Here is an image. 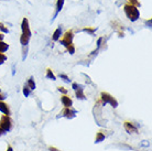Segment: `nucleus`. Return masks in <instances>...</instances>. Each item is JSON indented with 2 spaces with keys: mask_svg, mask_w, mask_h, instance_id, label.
Instances as JSON below:
<instances>
[{
  "mask_svg": "<svg viewBox=\"0 0 152 151\" xmlns=\"http://www.w3.org/2000/svg\"><path fill=\"white\" fill-rule=\"evenodd\" d=\"M124 11H125L126 15L128 17V19L131 20V21H137L140 17V12H139V9L136 6H132V4H125L124 7Z\"/></svg>",
  "mask_w": 152,
  "mask_h": 151,
  "instance_id": "nucleus-1",
  "label": "nucleus"
},
{
  "mask_svg": "<svg viewBox=\"0 0 152 151\" xmlns=\"http://www.w3.org/2000/svg\"><path fill=\"white\" fill-rule=\"evenodd\" d=\"M100 100L103 102L104 105H106V104H110L114 108L118 107V102L117 99L115 98L114 96H111L110 94H108V93H105V92H102L100 93Z\"/></svg>",
  "mask_w": 152,
  "mask_h": 151,
  "instance_id": "nucleus-2",
  "label": "nucleus"
},
{
  "mask_svg": "<svg viewBox=\"0 0 152 151\" xmlns=\"http://www.w3.org/2000/svg\"><path fill=\"white\" fill-rule=\"evenodd\" d=\"M0 128L2 129L4 132L10 131L12 129V120L10 116L8 115H4L2 117L0 118Z\"/></svg>",
  "mask_w": 152,
  "mask_h": 151,
  "instance_id": "nucleus-3",
  "label": "nucleus"
},
{
  "mask_svg": "<svg viewBox=\"0 0 152 151\" xmlns=\"http://www.w3.org/2000/svg\"><path fill=\"white\" fill-rule=\"evenodd\" d=\"M73 39H74V33H73L72 30H69L65 32V34L60 39V42H61V44L65 48H67L69 44H72L73 43Z\"/></svg>",
  "mask_w": 152,
  "mask_h": 151,
  "instance_id": "nucleus-4",
  "label": "nucleus"
},
{
  "mask_svg": "<svg viewBox=\"0 0 152 151\" xmlns=\"http://www.w3.org/2000/svg\"><path fill=\"white\" fill-rule=\"evenodd\" d=\"M60 115L63 117L69 118V119H72L76 116V110L73 109L72 107H64V109L60 113Z\"/></svg>",
  "mask_w": 152,
  "mask_h": 151,
  "instance_id": "nucleus-5",
  "label": "nucleus"
},
{
  "mask_svg": "<svg viewBox=\"0 0 152 151\" xmlns=\"http://www.w3.org/2000/svg\"><path fill=\"white\" fill-rule=\"evenodd\" d=\"M21 30H22V34L24 35H28V37H31V30L30 26H29V20L27 18H23L22 23H21Z\"/></svg>",
  "mask_w": 152,
  "mask_h": 151,
  "instance_id": "nucleus-6",
  "label": "nucleus"
},
{
  "mask_svg": "<svg viewBox=\"0 0 152 151\" xmlns=\"http://www.w3.org/2000/svg\"><path fill=\"white\" fill-rule=\"evenodd\" d=\"M124 127H125L126 131L128 132V133H138V128L130 121H125Z\"/></svg>",
  "mask_w": 152,
  "mask_h": 151,
  "instance_id": "nucleus-7",
  "label": "nucleus"
},
{
  "mask_svg": "<svg viewBox=\"0 0 152 151\" xmlns=\"http://www.w3.org/2000/svg\"><path fill=\"white\" fill-rule=\"evenodd\" d=\"M61 103L63 104L64 107H72V105H73V100L69 98V96H66V95H64V96L61 97Z\"/></svg>",
  "mask_w": 152,
  "mask_h": 151,
  "instance_id": "nucleus-8",
  "label": "nucleus"
},
{
  "mask_svg": "<svg viewBox=\"0 0 152 151\" xmlns=\"http://www.w3.org/2000/svg\"><path fill=\"white\" fill-rule=\"evenodd\" d=\"M0 111L1 113H4V115H8V116H10V108H9V106L6 104V103H4V100L1 102L0 100Z\"/></svg>",
  "mask_w": 152,
  "mask_h": 151,
  "instance_id": "nucleus-9",
  "label": "nucleus"
},
{
  "mask_svg": "<svg viewBox=\"0 0 152 151\" xmlns=\"http://www.w3.org/2000/svg\"><path fill=\"white\" fill-rule=\"evenodd\" d=\"M61 35H62V29H61V28H57L56 30L54 31L53 35H52L53 41H58V40L61 39Z\"/></svg>",
  "mask_w": 152,
  "mask_h": 151,
  "instance_id": "nucleus-10",
  "label": "nucleus"
},
{
  "mask_svg": "<svg viewBox=\"0 0 152 151\" xmlns=\"http://www.w3.org/2000/svg\"><path fill=\"white\" fill-rule=\"evenodd\" d=\"M63 6H64V0H57V2H56V11H55L54 18H55V17H56V15H58L60 12H61Z\"/></svg>",
  "mask_w": 152,
  "mask_h": 151,
  "instance_id": "nucleus-11",
  "label": "nucleus"
},
{
  "mask_svg": "<svg viewBox=\"0 0 152 151\" xmlns=\"http://www.w3.org/2000/svg\"><path fill=\"white\" fill-rule=\"evenodd\" d=\"M30 38L31 37H28V35H24V34H21V38H20V42L22 46H27L30 42Z\"/></svg>",
  "mask_w": 152,
  "mask_h": 151,
  "instance_id": "nucleus-12",
  "label": "nucleus"
},
{
  "mask_svg": "<svg viewBox=\"0 0 152 151\" xmlns=\"http://www.w3.org/2000/svg\"><path fill=\"white\" fill-rule=\"evenodd\" d=\"M76 97H77V98H80V99L86 98V96H85V94H84L83 88H77V89H76Z\"/></svg>",
  "mask_w": 152,
  "mask_h": 151,
  "instance_id": "nucleus-13",
  "label": "nucleus"
},
{
  "mask_svg": "<svg viewBox=\"0 0 152 151\" xmlns=\"http://www.w3.org/2000/svg\"><path fill=\"white\" fill-rule=\"evenodd\" d=\"M105 139V135H104L103 132H97V135H96V138H95V144H99V142H102L103 140Z\"/></svg>",
  "mask_w": 152,
  "mask_h": 151,
  "instance_id": "nucleus-14",
  "label": "nucleus"
},
{
  "mask_svg": "<svg viewBox=\"0 0 152 151\" xmlns=\"http://www.w3.org/2000/svg\"><path fill=\"white\" fill-rule=\"evenodd\" d=\"M8 49H9V45H8L7 43L4 41H0V52L4 53L6 51H8Z\"/></svg>",
  "mask_w": 152,
  "mask_h": 151,
  "instance_id": "nucleus-15",
  "label": "nucleus"
},
{
  "mask_svg": "<svg viewBox=\"0 0 152 151\" xmlns=\"http://www.w3.org/2000/svg\"><path fill=\"white\" fill-rule=\"evenodd\" d=\"M46 77L49 79H52V81H55V79H56V77H55V75L53 74L51 68H48V70H46Z\"/></svg>",
  "mask_w": 152,
  "mask_h": 151,
  "instance_id": "nucleus-16",
  "label": "nucleus"
},
{
  "mask_svg": "<svg viewBox=\"0 0 152 151\" xmlns=\"http://www.w3.org/2000/svg\"><path fill=\"white\" fill-rule=\"evenodd\" d=\"M27 85H28L29 87H30L31 91H33V89H35V83H34V81H33V77H30V78L28 79Z\"/></svg>",
  "mask_w": 152,
  "mask_h": 151,
  "instance_id": "nucleus-17",
  "label": "nucleus"
},
{
  "mask_svg": "<svg viewBox=\"0 0 152 151\" xmlns=\"http://www.w3.org/2000/svg\"><path fill=\"white\" fill-rule=\"evenodd\" d=\"M30 93H31L30 87H29L27 84H26V85H24V87H23V95H24L26 97H28V96L30 95Z\"/></svg>",
  "mask_w": 152,
  "mask_h": 151,
  "instance_id": "nucleus-18",
  "label": "nucleus"
},
{
  "mask_svg": "<svg viewBox=\"0 0 152 151\" xmlns=\"http://www.w3.org/2000/svg\"><path fill=\"white\" fill-rule=\"evenodd\" d=\"M83 31H84V32H87V33H89L91 35H93V34H94V32L96 31V29H95V28H85Z\"/></svg>",
  "mask_w": 152,
  "mask_h": 151,
  "instance_id": "nucleus-19",
  "label": "nucleus"
},
{
  "mask_svg": "<svg viewBox=\"0 0 152 151\" xmlns=\"http://www.w3.org/2000/svg\"><path fill=\"white\" fill-rule=\"evenodd\" d=\"M66 50L69 52V54H74V53H75V48H74V45H73V43L72 44H69V45L66 48Z\"/></svg>",
  "mask_w": 152,
  "mask_h": 151,
  "instance_id": "nucleus-20",
  "label": "nucleus"
},
{
  "mask_svg": "<svg viewBox=\"0 0 152 151\" xmlns=\"http://www.w3.org/2000/svg\"><path fill=\"white\" fill-rule=\"evenodd\" d=\"M6 61H7V56L4 55V53L0 52V64H4Z\"/></svg>",
  "mask_w": 152,
  "mask_h": 151,
  "instance_id": "nucleus-21",
  "label": "nucleus"
},
{
  "mask_svg": "<svg viewBox=\"0 0 152 151\" xmlns=\"http://www.w3.org/2000/svg\"><path fill=\"white\" fill-rule=\"evenodd\" d=\"M129 4H132V6H136V7H140V2L138 0H129Z\"/></svg>",
  "mask_w": 152,
  "mask_h": 151,
  "instance_id": "nucleus-22",
  "label": "nucleus"
},
{
  "mask_svg": "<svg viewBox=\"0 0 152 151\" xmlns=\"http://www.w3.org/2000/svg\"><path fill=\"white\" fill-rule=\"evenodd\" d=\"M0 31H2L4 33H8V32H9V30H8V28H6V26H4L1 22H0Z\"/></svg>",
  "mask_w": 152,
  "mask_h": 151,
  "instance_id": "nucleus-23",
  "label": "nucleus"
},
{
  "mask_svg": "<svg viewBox=\"0 0 152 151\" xmlns=\"http://www.w3.org/2000/svg\"><path fill=\"white\" fill-rule=\"evenodd\" d=\"M60 77L61 78H63V81H65V82H69V78L67 75H64V74H60Z\"/></svg>",
  "mask_w": 152,
  "mask_h": 151,
  "instance_id": "nucleus-24",
  "label": "nucleus"
},
{
  "mask_svg": "<svg viewBox=\"0 0 152 151\" xmlns=\"http://www.w3.org/2000/svg\"><path fill=\"white\" fill-rule=\"evenodd\" d=\"M57 89L61 92V93H63V94H67V89H65L64 87H57Z\"/></svg>",
  "mask_w": 152,
  "mask_h": 151,
  "instance_id": "nucleus-25",
  "label": "nucleus"
},
{
  "mask_svg": "<svg viewBox=\"0 0 152 151\" xmlns=\"http://www.w3.org/2000/svg\"><path fill=\"white\" fill-rule=\"evenodd\" d=\"M72 87H73V88H74V89H75V91H76V89H77V88H80V87H78V84H77V83H73Z\"/></svg>",
  "mask_w": 152,
  "mask_h": 151,
  "instance_id": "nucleus-26",
  "label": "nucleus"
},
{
  "mask_svg": "<svg viewBox=\"0 0 152 151\" xmlns=\"http://www.w3.org/2000/svg\"><path fill=\"white\" fill-rule=\"evenodd\" d=\"M4 98H6V96H4V95H2V94H0V100L2 102V100H4Z\"/></svg>",
  "mask_w": 152,
  "mask_h": 151,
  "instance_id": "nucleus-27",
  "label": "nucleus"
},
{
  "mask_svg": "<svg viewBox=\"0 0 152 151\" xmlns=\"http://www.w3.org/2000/svg\"><path fill=\"white\" fill-rule=\"evenodd\" d=\"M50 151H58L56 149V148H54V147H50Z\"/></svg>",
  "mask_w": 152,
  "mask_h": 151,
  "instance_id": "nucleus-28",
  "label": "nucleus"
},
{
  "mask_svg": "<svg viewBox=\"0 0 152 151\" xmlns=\"http://www.w3.org/2000/svg\"><path fill=\"white\" fill-rule=\"evenodd\" d=\"M7 151H13V150H12V147H11V146H8Z\"/></svg>",
  "mask_w": 152,
  "mask_h": 151,
  "instance_id": "nucleus-29",
  "label": "nucleus"
},
{
  "mask_svg": "<svg viewBox=\"0 0 152 151\" xmlns=\"http://www.w3.org/2000/svg\"><path fill=\"white\" fill-rule=\"evenodd\" d=\"M4 133V130H2L1 128H0V136H2Z\"/></svg>",
  "mask_w": 152,
  "mask_h": 151,
  "instance_id": "nucleus-30",
  "label": "nucleus"
},
{
  "mask_svg": "<svg viewBox=\"0 0 152 151\" xmlns=\"http://www.w3.org/2000/svg\"><path fill=\"white\" fill-rule=\"evenodd\" d=\"M4 34H0V41H2V40H4Z\"/></svg>",
  "mask_w": 152,
  "mask_h": 151,
  "instance_id": "nucleus-31",
  "label": "nucleus"
}]
</instances>
